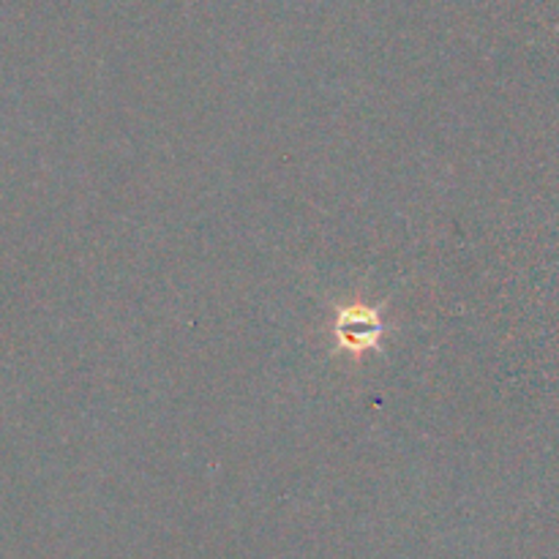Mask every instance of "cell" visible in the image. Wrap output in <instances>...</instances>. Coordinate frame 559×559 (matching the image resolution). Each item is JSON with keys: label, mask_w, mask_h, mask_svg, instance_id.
I'll list each match as a JSON object with an SVG mask.
<instances>
[{"label": "cell", "mask_w": 559, "mask_h": 559, "mask_svg": "<svg viewBox=\"0 0 559 559\" xmlns=\"http://www.w3.org/2000/svg\"><path fill=\"white\" fill-rule=\"evenodd\" d=\"M333 331H336L338 347L349 355H364L369 349H380V338L385 333L382 309L366 304L342 306Z\"/></svg>", "instance_id": "cell-1"}]
</instances>
